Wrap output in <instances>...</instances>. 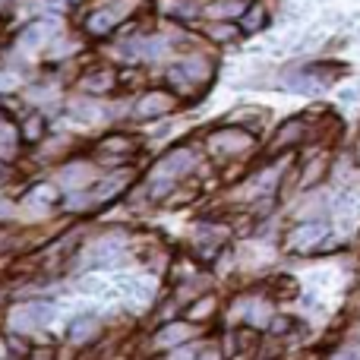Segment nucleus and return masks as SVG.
Here are the masks:
<instances>
[{
    "label": "nucleus",
    "mask_w": 360,
    "mask_h": 360,
    "mask_svg": "<svg viewBox=\"0 0 360 360\" xmlns=\"http://www.w3.org/2000/svg\"><path fill=\"white\" fill-rule=\"evenodd\" d=\"M92 332H95V316L73 319V323H70V338H73V342H86Z\"/></svg>",
    "instance_id": "2"
},
{
    "label": "nucleus",
    "mask_w": 360,
    "mask_h": 360,
    "mask_svg": "<svg viewBox=\"0 0 360 360\" xmlns=\"http://www.w3.org/2000/svg\"><path fill=\"white\" fill-rule=\"evenodd\" d=\"M177 360H196V357H193V354H180Z\"/></svg>",
    "instance_id": "6"
},
{
    "label": "nucleus",
    "mask_w": 360,
    "mask_h": 360,
    "mask_svg": "<svg viewBox=\"0 0 360 360\" xmlns=\"http://www.w3.org/2000/svg\"><path fill=\"white\" fill-rule=\"evenodd\" d=\"M162 105H168V101H165V98H158V95H155V98L143 101V114H158V111H165Z\"/></svg>",
    "instance_id": "5"
},
{
    "label": "nucleus",
    "mask_w": 360,
    "mask_h": 360,
    "mask_svg": "<svg viewBox=\"0 0 360 360\" xmlns=\"http://www.w3.org/2000/svg\"><path fill=\"white\" fill-rule=\"evenodd\" d=\"M186 335H190V329H186V326H171V329L162 332V338H158V342H162V345H180Z\"/></svg>",
    "instance_id": "3"
},
{
    "label": "nucleus",
    "mask_w": 360,
    "mask_h": 360,
    "mask_svg": "<svg viewBox=\"0 0 360 360\" xmlns=\"http://www.w3.org/2000/svg\"><path fill=\"white\" fill-rule=\"evenodd\" d=\"M190 155H174V162H165V171H171V174H177V171H186L190 168Z\"/></svg>",
    "instance_id": "4"
},
{
    "label": "nucleus",
    "mask_w": 360,
    "mask_h": 360,
    "mask_svg": "<svg viewBox=\"0 0 360 360\" xmlns=\"http://www.w3.org/2000/svg\"><path fill=\"white\" fill-rule=\"evenodd\" d=\"M48 316H51L48 307H25V310H19L16 316H13V326H19V329H32V326L44 323Z\"/></svg>",
    "instance_id": "1"
}]
</instances>
